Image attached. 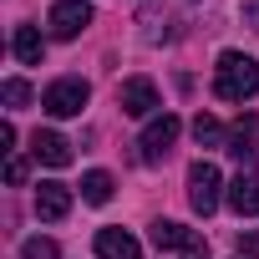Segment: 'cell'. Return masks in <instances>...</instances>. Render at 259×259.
I'll list each match as a JSON object with an SVG mask.
<instances>
[{"mask_svg": "<svg viewBox=\"0 0 259 259\" xmlns=\"http://www.w3.org/2000/svg\"><path fill=\"white\" fill-rule=\"evenodd\" d=\"M21 259H56V239H26Z\"/></svg>", "mask_w": 259, "mask_h": 259, "instance_id": "obj_16", "label": "cell"}, {"mask_svg": "<svg viewBox=\"0 0 259 259\" xmlns=\"http://www.w3.org/2000/svg\"><path fill=\"white\" fill-rule=\"evenodd\" d=\"M97 254H102V259H143L138 239L127 234V229H102V234H97Z\"/></svg>", "mask_w": 259, "mask_h": 259, "instance_id": "obj_11", "label": "cell"}, {"mask_svg": "<svg viewBox=\"0 0 259 259\" xmlns=\"http://www.w3.org/2000/svg\"><path fill=\"white\" fill-rule=\"evenodd\" d=\"M259 92V61L244 51H224L213 66V97L219 102H249Z\"/></svg>", "mask_w": 259, "mask_h": 259, "instance_id": "obj_1", "label": "cell"}, {"mask_svg": "<svg viewBox=\"0 0 259 259\" xmlns=\"http://www.w3.org/2000/svg\"><path fill=\"white\" fill-rule=\"evenodd\" d=\"M11 51H16V61H21V66H41V56H46V41H41V31H36V26H16V36H11Z\"/></svg>", "mask_w": 259, "mask_h": 259, "instance_id": "obj_12", "label": "cell"}, {"mask_svg": "<svg viewBox=\"0 0 259 259\" xmlns=\"http://www.w3.org/2000/svg\"><path fill=\"white\" fill-rule=\"evenodd\" d=\"M46 26H51L56 41H76V36L92 26V6H87V0H51Z\"/></svg>", "mask_w": 259, "mask_h": 259, "instance_id": "obj_4", "label": "cell"}, {"mask_svg": "<svg viewBox=\"0 0 259 259\" xmlns=\"http://www.w3.org/2000/svg\"><path fill=\"white\" fill-rule=\"evenodd\" d=\"M0 97H6V107H26V102H31V87H26L21 76H11L6 87H0Z\"/></svg>", "mask_w": 259, "mask_h": 259, "instance_id": "obj_15", "label": "cell"}, {"mask_svg": "<svg viewBox=\"0 0 259 259\" xmlns=\"http://www.w3.org/2000/svg\"><path fill=\"white\" fill-rule=\"evenodd\" d=\"M219 188H224V178H219L213 163H193V168H188V203H193V213L208 219V213L219 208V198H224Z\"/></svg>", "mask_w": 259, "mask_h": 259, "instance_id": "obj_3", "label": "cell"}, {"mask_svg": "<svg viewBox=\"0 0 259 259\" xmlns=\"http://www.w3.org/2000/svg\"><path fill=\"white\" fill-rule=\"evenodd\" d=\"M153 244H158V249H183V254H188V249H203V239H198L193 229L173 224V219H158V224H153Z\"/></svg>", "mask_w": 259, "mask_h": 259, "instance_id": "obj_10", "label": "cell"}, {"mask_svg": "<svg viewBox=\"0 0 259 259\" xmlns=\"http://www.w3.org/2000/svg\"><path fill=\"white\" fill-rule=\"evenodd\" d=\"M31 158L46 163V168H66V163H71V143H66L61 133H36V138H31Z\"/></svg>", "mask_w": 259, "mask_h": 259, "instance_id": "obj_9", "label": "cell"}, {"mask_svg": "<svg viewBox=\"0 0 259 259\" xmlns=\"http://www.w3.org/2000/svg\"><path fill=\"white\" fill-rule=\"evenodd\" d=\"M36 213H41L46 224H61V219L71 213V188H66V183H41V188H36Z\"/></svg>", "mask_w": 259, "mask_h": 259, "instance_id": "obj_7", "label": "cell"}, {"mask_svg": "<svg viewBox=\"0 0 259 259\" xmlns=\"http://www.w3.org/2000/svg\"><path fill=\"white\" fill-rule=\"evenodd\" d=\"M224 198H229V208H234L239 219H259V178H254V173H239Z\"/></svg>", "mask_w": 259, "mask_h": 259, "instance_id": "obj_8", "label": "cell"}, {"mask_svg": "<svg viewBox=\"0 0 259 259\" xmlns=\"http://www.w3.org/2000/svg\"><path fill=\"white\" fill-rule=\"evenodd\" d=\"M0 148H6V153L16 148V127H11V122H0Z\"/></svg>", "mask_w": 259, "mask_h": 259, "instance_id": "obj_19", "label": "cell"}, {"mask_svg": "<svg viewBox=\"0 0 259 259\" xmlns=\"http://www.w3.org/2000/svg\"><path fill=\"white\" fill-rule=\"evenodd\" d=\"M81 198H87V203H97V208H102V203H112V173L92 168V173L81 178Z\"/></svg>", "mask_w": 259, "mask_h": 259, "instance_id": "obj_13", "label": "cell"}, {"mask_svg": "<svg viewBox=\"0 0 259 259\" xmlns=\"http://www.w3.org/2000/svg\"><path fill=\"white\" fill-rule=\"evenodd\" d=\"M117 107H122L127 117H153V112H158V87H153L148 76L122 81V87H117Z\"/></svg>", "mask_w": 259, "mask_h": 259, "instance_id": "obj_6", "label": "cell"}, {"mask_svg": "<svg viewBox=\"0 0 259 259\" xmlns=\"http://www.w3.org/2000/svg\"><path fill=\"white\" fill-rule=\"evenodd\" d=\"M178 133H183V122H178L173 112L153 117V122H148V133H143V143H138V148H143V163H163L168 148L178 143Z\"/></svg>", "mask_w": 259, "mask_h": 259, "instance_id": "obj_5", "label": "cell"}, {"mask_svg": "<svg viewBox=\"0 0 259 259\" xmlns=\"http://www.w3.org/2000/svg\"><path fill=\"white\" fill-rule=\"evenodd\" d=\"M6 183H26V158H11L6 163Z\"/></svg>", "mask_w": 259, "mask_h": 259, "instance_id": "obj_18", "label": "cell"}, {"mask_svg": "<svg viewBox=\"0 0 259 259\" xmlns=\"http://www.w3.org/2000/svg\"><path fill=\"white\" fill-rule=\"evenodd\" d=\"M193 138H198V148H219L224 143V127H219V117H193Z\"/></svg>", "mask_w": 259, "mask_h": 259, "instance_id": "obj_14", "label": "cell"}, {"mask_svg": "<svg viewBox=\"0 0 259 259\" xmlns=\"http://www.w3.org/2000/svg\"><path fill=\"white\" fill-rule=\"evenodd\" d=\"M239 259H259V229H244L239 234Z\"/></svg>", "mask_w": 259, "mask_h": 259, "instance_id": "obj_17", "label": "cell"}, {"mask_svg": "<svg viewBox=\"0 0 259 259\" xmlns=\"http://www.w3.org/2000/svg\"><path fill=\"white\" fill-rule=\"evenodd\" d=\"M183 259H208V244H203V249H188Z\"/></svg>", "mask_w": 259, "mask_h": 259, "instance_id": "obj_20", "label": "cell"}, {"mask_svg": "<svg viewBox=\"0 0 259 259\" xmlns=\"http://www.w3.org/2000/svg\"><path fill=\"white\" fill-rule=\"evenodd\" d=\"M87 97H92V87H87L81 76H61V81H51V87H46L41 107H46L51 117H76V112L87 107Z\"/></svg>", "mask_w": 259, "mask_h": 259, "instance_id": "obj_2", "label": "cell"}]
</instances>
